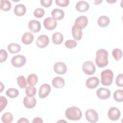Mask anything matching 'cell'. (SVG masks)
Instances as JSON below:
<instances>
[{"label":"cell","instance_id":"20","mask_svg":"<svg viewBox=\"0 0 123 123\" xmlns=\"http://www.w3.org/2000/svg\"><path fill=\"white\" fill-rule=\"evenodd\" d=\"M52 84L56 88H62L65 85V81L63 78L60 76H57L52 79Z\"/></svg>","mask_w":123,"mask_h":123},{"label":"cell","instance_id":"31","mask_svg":"<svg viewBox=\"0 0 123 123\" xmlns=\"http://www.w3.org/2000/svg\"><path fill=\"white\" fill-rule=\"evenodd\" d=\"M17 82L19 86L21 88L23 89L26 87L27 82L23 75H20L17 78Z\"/></svg>","mask_w":123,"mask_h":123},{"label":"cell","instance_id":"16","mask_svg":"<svg viewBox=\"0 0 123 123\" xmlns=\"http://www.w3.org/2000/svg\"><path fill=\"white\" fill-rule=\"evenodd\" d=\"M28 28L33 32H38L41 29V24L38 21L31 20L28 23Z\"/></svg>","mask_w":123,"mask_h":123},{"label":"cell","instance_id":"7","mask_svg":"<svg viewBox=\"0 0 123 123\" xmlns=\"http://www.w3.org/2000/svg\"><path fill=\"white\" fill-rule=\"evenodd\" d=\"M57 25L56 20L51 17H48L45 18L43 21V25L45 29L48 30L54 29Z\"/></svg>","mask_w":123,"mask_h":123},{"label":"cell","instance_id":"38","mask_svg":"<svg viewBox=\"0 0 123 123\" xmlns=\"http://www.w3.org/2000/svg\"><path fill=\"white\" fill-rule=\"evenodd\" d=\"M116 84L117 86L123 87V74H118L116 78Z\"/></svg>","mask_w":123,"mask_h":123},{"label":"cell","instance_id":"36","mask_svg":"<svg viewBox=\"0 0 123 123\" xmlns=\"http://www.w3.org/2000/svg\"><path fill=\"white\" fill-rule=\"evenodd\" d=\"M7 98L2 96L0 97V112L5 109V107L7 105Z\"/></svg>","mask_w":123,"mask_h":123},{"label":"cell","instance_id":"40","mask_svg":"<svg viewBox=\"0 0 123 123\" xmlns=\"http://www.w3.org/2000/svg\"><path fill=\"white\" fill-rule=\"evenodd\" d=\"M52 0H41L40 1V4L42 6L45 7H49L51 5Z\"/></svg>","mask_w":123,"mask_h":123},{"label":"cell","instance_id":"8","mask_svg":"<svg viewBox=\"0 0 123 123\" xmlns=\"http://www.w3.org/2000/svg\"><path fill=\"white\" fill-rule=\"evenodd\" d=\"M108 116L111 120L115 121L120 117L121 112L118 108L112 107L109 109L108 111Z\"/></svg>","mask_w":123,"mask_h":123},{"label":"cell","instance_id":"15","mask_svg":"<svg viewBox=\"0 0 123 123\" xmlns=\"http://www.w3.org/2000/svg\"><path fill=\"white\" fill-rule=\"evenodd\" d=\"M99 83V80L98 78L96 76H92L87 79L86 85V86L90 89H94L97 87Z\"/></svg>","mask_w":123,"mask_h":123},{"label":"cell","instance_id":"30","mask_svg":"<svg viewBox=\"0 0 123 123\" xmlns=\"http://www.w3.org/2000/svg\"><path fill=\"white\" fill-rule=\"evenodd\" d=\"M1 121L4 123H10L13 121V116L10 112L4 113L1 116Z\"/></svg>","mask_w":123,"mask_h":123},{"label":"cell","instance_id":"25","mask_svg":"<svg viewBox=\"0 0 123 123\" xmlns=\"http://www.w3.org/2000/svg\"><path fill=\"white\" fill-rule=\"evenodd\" d=\"M21 46L17 43H10L7 47L9 51L11 53H16L21 50Z\"/></svg>","mask_w":123,"mask_h":123},{"label":"cell","instance_id":"13","mask_svg":"<svg viewBox=\"0 0 123 123\" xmlns=\"http://www.w3.org/2000/svg\"><path fill=\"white\" fill-rule=\"evenodd\" d=\"M96 94L99 98L101 99H106L110 97L111 93L109 89L104 87H100L97 90Z\"/></svg>","mask_w":123,"mask_h":123},{"label":"cell","instance_id":"12","mask_svg":"<svg viewBox=\"0 0 123 123\" xmlns=\"http://www.w3.org/2000/svg\"><path fill=\"white\" fill-rule=\"evenodd\" d=\"M54 72L59 74H64L67 71V66L62 62H57L53 66Z\"/></svg>","mask_w":123,"mask_h":123},{"label":"cell","instance_id":"24","mask_svg":"<svg viewBox=\"0 0 123 123\" xmlns=\"http://www.w3.org/2000/svg\"><path fill=\"white\" fill-rule=\"evenodd\" d=\"M52 40L54 44L60 45L63 40V36L60 32H56L52 35Z\"/></svg>","mask_w":123,"mask_h":123},{"label":"cell","instance_id":"17","mask_svg":"<svg viewBox=\"0 0 123 123\" xmlns=\"http://www.w3.org/2000/svg\"><path fill=\"white\" fill-rule=\"evenodd\" d=\"M89 8V4L86 1L81 0L77 2L75 5V9L79 12H85L87 11Z\"/></svg>","mask_w":123,"mask_h":123},{"label":"cell","instance_id":"44","mask_svg":"<svg viewBox=\"0 0 123 123\" xmlns=\"http://www.w3.org/2000/svg\"><path fill=\"white\" fill-rule=\"evenodd\" d=\"M102 1V0H96V1H94V3L95 4H100L101 2Z\"/></svg>","mask_w":123,"mask_h":123},{"label":"cell","instance_id":"14","mask_svg":"<svg viewBox=\"0 0 123 123\" xmlns=\"http://www.w3.org/2000/svg\"><path fill=\"white\" fill-rule=\"evenodd\" d=\"M23 103L26 108L32 109L35 107L37 103V100L34 96H26L24 98Z\"/></svg>","mask_w":123,"mask_h":123},{"label":"cell","instance_id":"23","mask_svg":"<svg viewBox=\"0 0 123 123\" xmlns=\"http://www.w3.org/2000/svg\"><path fill=\"white\" fill-rule=\"evenodd\" d=\"M110 22L109 18L105 15L100 16L98 19V25L101 27H105L107 26Z\"/></svg>","mask_w":123,"mask_h":123},{"label":"cell","instance_id":"3","mask_svg":"<svg viewBox=\"0 0 123 123\" xmlns=\"http://www.w3.org/2000/svg\"><path fill=\"white\" fill-rule=\"evenodd\" d=\"M101 84L105 86H109L112 83L113 78V72L110 69L103 70L101 73Z\"/></svg>","mask_w":123,"mask_h":123},{"label":"cell","instance_id":"10","mask_svg":"<svg viewBox=\"0 0 123 123\" xmlns=\"http://www.w3.org/2000/svg\"><path fill=\"white\" fill-rule=\"evenodd\" d=\"M49 44V38L46 35H41L39 36L36 41L37 46L40 48H44Z\"/></svg>","mask_w":123,"mask_h":123},{"label":"cell","instance_id":"27","mask_svg":"<svg viewBox=\"0 0 123 123\" xmlns=\"http://www.w3.org/2000/svg\"><path fill=\"white\" fill-rule=\"evenodd\" d=\"M12 7V4L10 1L7 0H0V9L3 11H9Z\"/></svg>","mask_w":123,"mask_h":123},{"label":"cell","instance_id":"32","mask_svg":"<svg viewBox=\"0 0 123 123\" xmlns=\"http://www.w3.org/2000/svg\"><path fill=\"white\" fill-rule=\"evenodd\" d=\"M112 55L116 61H119L122 57L123 52L121 49L116 48L112 50Z\"/></svg>","mask_w":123,"mask_h":123},{"label":"cell","instance_id":"5","mask_svg":"<svg viewBox=\"0 0 123 123\" xmlns=\"http://www.w3.org/2000/svg\"><path fill=\"white\" fill-rule=\"evenodd\" d=\"M11 63L14 67L20 68L23 66L26 63V58L23 55H17L12 58Z\"/></svg>","mask_w":123,"mask_h":123},{"label":"cell","instance_id":"26","mask_svg":"<svg viewBox=\"0 0 123 123\" xmlns=\"http://www.w3.org/2000/svg\"><path fill=\"white\" fill-rule=\"evenodd\" d=\"M38 81V78L37 75L35 74H30L27 78V83L29 86H34L37 84Z\"/></svg>","mask_w":123,"mask_h":123},{"label":"cell","instance_id":"45","mask_svg":"<svg viewBox=\"0 0 123 123\" xmlns=\"http://www.w3.org/2000/svg\"><path fill=\"white\" fill-rule=\"evenodd\" d=\"M106 1L107 2H108V3H114V2H116V0H113V1H111V0H106Z\"/></svg>","mask_w":123,"mask_h":123},{"label":"cell","instance_id":"41","mask_svg":"<svg viewBox=\"0 0 123 123\" xmlns=\"http://www.w3.org/2000/svg\"><path fill=\"white\" fill-rule=\"evenodd\" d=\"M43 121L42 118L40 117H36L33 119L32 121L33 123H43Z\"/></svg>","mask_w":123,"mask_h":123},{"label":"cell","instance_id":"11","mask_svg":"<svg viewBox=\"0 0 123 123\" xmlns=\"http://www.w3.org/2000/svg\"><path fill=\"white\" fill-rule=\"evenodd\" d=\"M87 24V18L85 16H80L76 19L74 25L82 30L86 26Z\"/></svg>","mask_w":123,"mask_h":123},{"label":"cell","instance_id":"34","mask_svg":"<svg viewBox=\"0 0 123 123\" xmlns=\"http://www.w3.org/2000/svg\"><path fill=\"white\" fill-rule=\"evenodd\" d=\"M45 14V11L41 8H38L35 10L33 12L34 15L38 18L42 17Z\"/></svg>","mask_w":123,"mask_h":123},{"label":"cell","instance_id":"39","mask_svg":"<svg viewBox=\"0 0 123 123\" xmlns=\"http://www.w3.org/2000/svg\"><path fill=\"white\" fill-rule=\"evenodd\" d=\"M55 2L58 6L61 7H66L69 4V0H56Z\"/></svg>","mask_w":123,"mask_h":123},{"label":"cell","instance_id":"18","mask_svg":"<svg viewBox=\"0 0 123 123\" xmlns=\"http://www.w3.org/2000/svg\"><path fill=\"white\" fill-rule=\"evenodd\" d=\"M22 42L25 45H29L32 43L34 40V36L30 32L25 33L21 38Z\"/></svg>","mask_w":123,"mask_h":123},{"label":"cell","instance_id":"37","mask_svg":"<svg viewBox=\"0 0 123 123\" xmlns=\"http://www.w3.org/2000/svg\"><path fill=\"white\" fill-rule=\"evenodd\" d=\"M8 57V54L7 51L3 49L0 50V62L1 63L5 62Z\"/></svg>","mask_w":123,"mask_h":123},{"label":"cell","instance_id":"22","mask_svg":"<svg viewBox=\"0 0 123 123\" xmlns=\"http://www.w3.org/2000/svg\"><path fill=\"white\" fill-rule=\"evenodd\" d=\"M72 34L74 38L76 40H80L82 37V30L74 25L72 28Z\"/></svg>","mask_w":123,"mask_h":123},{"label":"cell","instance_id":"21","mask_svg":"<svg viewBox=\"0 0 123 123\" xmlns=\"http://www.w3.org/2000/svg\"><path fill=\"white\" fill-rule=\"evenodd\" d=\"M52 17L57 20H61L63 18L64 16V11L60 9H54L51 12Z\"/></svg>","mask_w":123,"mask_h":123},{"label":"cell","instance_id":"42","mask_svg":"<svg viewBox=\"0 0 123 123\" xmlns=\"http://www.w3.org/2000/svg\"><path fill=\"white\" fill-rule=\"evenodd\" d=\"M18 123H29V121L25 118H21L19 119V120L17 121Z\"/></svg>","mask_w":123,"mask_h":123},{"label":"cell","instance_id":"1","mask_svg":"<svg viewBox=\"0 0 123 123\" xmlns=\"http://www.w3.org/2000/svg\"><path fill=\"white\" fill-rule=\"evenodd\" d=\"M108 52L103 49H98L96 52L95 62L97 65L100 68L106 67L108 64Z\"/></svg>","mask_w":123,"mask_h":123},{"label":"cell","instance_id":"33","mask_svg":"<svg viewBox=\"0 0 123 123\" xmlns=\"http://www.w3.org/2000/svg\"><path fill=\"white\" fill-rule=\"evenodd\" d=\"M25 94L28 96H34L37 92V90L35 87L31 86L26 87L25 90Z\"/></svg>","mask_w":123,"mask_h":123},{"label":"cell","instance_id":"29","mask_svg":"<svg viewBox=\"0 0 123 123\" xmlns=\"http://www.w3.org/2000/svg\"><path fill=\"white\" fill-rule=\"evenodd\" d=\"M6 94L10 98H15L18 96L19 91L16 88H10L6 90Z\"/></svg>","mask_w":123,"mask_h":123},{"label":"cell","instance_id":"4","mask_svg":"<svg viewBox=\"0 0 123 123\" xmlns=\"http://www.w3.org/2000/svg\"><path fill=\"white\" fill-rule=\"evenodd\" d=\"M82 70L85 74L87 75H92L96 72V67L92 62L87 61L83 64Z\"/></svg>","mask_w":123,"mask_h":123},{"label":"cell","instance_id":"28","mask_svg":"<svg viewBox=\"0 0 123 123\" xmlns=\"http://www.w3.org/2000/svg\"><path fill=\"white\" fill-rule=\"evenodd\" d=\"M113 98L117 102H122L123 101V90L122 89H118L114 91Z\"/></svg>","mask_w":123,"mask_h":123},{"label":"cell","instance_id":"9","mask_svg":"<svg viewBox=\"0 0 123 123\" xmlns=\"http://www.w3.org/2000/svg\"><path fill=\"white\" fill-rule=\"evenodd\" d=\"M51 91L50 86L48 84H43L39 87V97L41 98H45L47 97Z\"/></svg>","mask_w":123,"mask_h":123},{"label":"cell","instance_id":"6","mask_svg":"<svg viewBox=\"0 0 123 123\" xmlns=\"http://www.w3.org/2000/svg\"><path fill=\"white\" fill-rule=\"evenodd\" d=\"M86 120L90 123H96L98 120V115L97 112L93 109H88L85 112Z\"/></svg>","mask_w":123,"mask_h":123},{"label":"cell","instance_id":"19","mask_svg":"<svg viewBox=\"0 0 123 123\" xmlns=\"http://www.w3.org/2000/svg\"><path fill=\"white\" fill-rule=\"evenodd\" d=\"M26 7L22 4L16 5L14 8V13L17 16H22L26 12Z\"/></svg>","mask_w":123,"mask_h":123},{"label":"cell","instance_id":"2","mask_svg":"<svg viewBox=\"0 0 123 123\" xmlns=\"http://www.w3.org/2000/svg\"><path fill=\"white\" fill-rule=\"evenodd\" d=\"M66 117L71 121H78L82 117V113L80 109L76 106L68 108L65 112Z\"/></svg>","mask_w":123,"mask_h":123},{"label":"cell","instance_id":"43","mask_svg":"<svg viewBox=\"0 0 123 123\" xmlns=\"http://www.w3.org/2000/svg\"><path fill=\"white\" fill-rule=\"evenodd\" d=\"M0 92H1L2 91V90H3V89H4V85H3V84H2V82H0Z\"/></svg>","mask_w":123,"mask_h":123},{"label":"cell","instance_id":"35","mask_svg":"<svg viewBox=\"0 0 123 123\" xmlns=\"http://www.w3.org/2000/svg\"><path fill=\"white\" fill-rule=\"evenodd\" d=\"M65 46L68 49H73L76 47L77 42L73 39H69L65 41L64 43Z\"/></svg>","mask_w":123,"mask_h":123}]
</instances>
